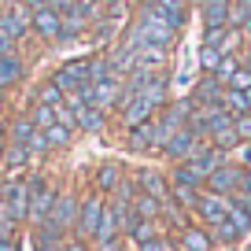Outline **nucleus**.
Here are the masks:
<instances>
[{"instance_id": "nucleus-1", "label": "nucleus", "mask_w": 251, "mask_h": 251, "mask_svg": "<svg viewBox=\"0 0 251 251\" xmlns=\"http://www.w3.org/2000/svg\"><path fill=\"white\" fill-rule=\"evenodd\" d=\"M163 100H166V81L163 78H148L144 85L126 89L122 103H118L122 122L126 126H141V122H148V118H155V111L163 107Z\"/></svg>"}, {"instance_id": "nucleus-2", "label": "nucleus", "mask_w": 251, "mask_h": 251, "mask_svg": "<svg viewBox=\"0 0 251 251\" xmlns=\"http://www.w3.org/2000/svg\"><path fill=\"white\" fill-rule=\"evenodd\" d=\"M174 33H177V30H174L155 8H144L141 19L133 23V30H129V37H126L122 45L133 48V52H141V48H163V52H166V48L174 45Z\"/></svg>"}, {"instance_id": "nucleus-3", "label": "nucleus", "mask_w": 251, "mask_h": 251, "mask_svg": "<svg viewBox=\"0 0 251 251\" xmlns=\"http://www.w3.org/2000/svg\"><path fill=\"white\" fill-rule=\"evenodd\" d=\"M103 211H107L103 192H89V196L78 203V222H74V233H78L81 240H96L100 222H103Z\"/></svg>"}, {"instance_id": "nucleus-4", "label": "nucleus", "mask_w": 251, "mask_h": 251, "mask_svg": "<svg viewBox=\"0 0 251 251\" xmlns=\"http://www.w3.org/2000/svg\"><path fill=\"white\" fill-rule=\"evenodd\" d=\"M55 85L67 93H81L85 85H93V59H74V63H63L59 71H55Z\"/></svg>"}, {"instance_id": "nucleus-5", "label": "nucleus", "mask_w": 251, "mask_h": 251, "mask_svg": "<svg viewBox=\"0 0 251 251\" xmlns=\"http://www.w3.org/2000/svg\"><path fill=\"white\" fill-rule=\"evenodd\" d=\"M207 192H218V196H233V192H244V166H236V163H222L218 170L207 177Z\"/></svg>"}, {"instance_id": "nucleus-6", "label": "nucleus", "mask_w": 251, "mask_h": 251, "mask_svg": "<svg viewBox=\"0 0 251 251\" xmlns=\"http://www.w3.org/2000/svg\"><path fill=\"white\" fill-rule=\"evenodd\" d=\"M67 107H71L74 126H81V129H89V133H100L103 129V111H96L81 93H67Z\"/></svg>"}, {"instance_id": "nucleus-7", "label": "nucleus", "mask_w": 251, "mask_h": 251, "mask_svg": "<svg viewBox=\"0 0 251 251\" xmlns=\"http://www.w3.org/2000/svg\"><path fill=\"white\" fill-rule=\"evenodd\" d=\"M196 214L203 218L207 233H211V229H218L222 222L229 218V196H218V192H200V200H196Z\"/></svg>"}, {"instance_id": "nucleus-8", "label": "nucleus", "mask_w": 251, "mask_h": 251, "mask_svg": "<svg viewBox=\"0 0 251 251\" xmlns=\"http://www.w3.org/2000/svg\"><path fill=\"white\" fill-rule=\"evenodd\" d=\"M196 148H200V133L192 129V126H181V129H174V133L163 141V155L166 159H177V163H185Z\"/></svg>"}, {"instance_id": "nucleus-9", "label": "nucleus", "mask_w": 251, "mask_h": 251, "mask_svg": "<svg viewBox=\"0 0 251 251\" xmlns=\"http://www.w3.org/2000/svg\"><path fill=\"white\" fill-rule=\"evenodd\" d=\"M4 207L11 222L30 218V181H8L4 185Z\"/></svg>"}, {"instance_id": "nucleus-10", "label": "nucleus", "mask_w": 251, "mask_h": 251, "mask_svg": "<svg viewBox=\"0 0 251 251\" xmlns=\"http://www.w3.org/2000/svg\"><path fill=\"white\" fill-rule=\"evenodd\" d=\"M33 26V11L26 8L23 0H15V4H4V11H0V30H8L11 37H23L26 30Z\"/></svg>"}, {"instance_id": "nucleus-11", "label": "nucleus", "mask_w": 251, "mask_h": 251, "mask_svg": "<svg viewBox=\"0 0 251 251\" xmlns=\"http://www.w3.org/2000/svg\"><path fill=\"white\" fill-rule=\"evenodd\" d=\"M55 192H59V188L48 185V181H30V222L33 226L48 218V211H52V203H55Z\"/></svg>"}, {"instance_id": "nucleus-12", "label": "nucleus", "mask_w": 251, "mask_h": 251, "mask_svg": "<svg viewBox=\"0 0 251 251\" xmlns=\"http://www.w3.org/2000/svg\"><path fill=\"white\" fill-rule=\"evenodd\" d=\"M185 163H188V166H192V170L200 174V177L207 181V177H211V174L218 170L222 163H226V155H222V148H214V144H200V148L192 151V155H188Z\"/></svg>"}, {"instance_id": "nucleus-13", "label": "nucleus", "mask_w": 251, "mask_h": 251, "mask_svg": "<svg viewBox=\"0 0 251 251\" xmlns=\"http://www.w3.org/2000/svg\"><path fill=\"white\" fill-rule=\"evenodd\" d=\"M163 148V133H159V126H155V118H148V122H141V126H129V148L133 151H148V148Z\"/></svg>"}, {"instance_id": "nucleus-14", "label": "nucleus", "mask_w": 251, "mask_h": 251, "mask_svg": "<svg viewBox=\"0 0 251 251\" xmlns=\"http://www.w3.org/2000/svg\"><path fill=\"white\" fill-rule=\"evenodd\" d=\"M30 30H37V37H45V41H59L63 37L59 11H55V8H37V11H33V26H30Z\"/></svg>"}, {"instance_id": "nucleus-15", "label": "nucleus", "mask_w": 251, "mask_h": 251, "mask_svg": "<svg viewBox=\"0 0 251 251\" xmlns=\"http://www.w3.org/2000/svg\"><path fill=\"white\" fill-rule=\"evenodd\" d=\"M229 8H233V0H203L200 11H203L207 30H211V26H229Z\"/></svg>"}, {"instance_id": "nucleus-16", "label": "nucleus", "mask_w": 251, "mask_h": 251, "mask_svg": "<svg viewBox=\"0 0 251 251\" xmlns=\"http://www.w3.org/2000/svg\"><path fill=\"white\" fill-rule=\"evenodd\" d=\"M151 8H155L159 15H163L166 23L174 26V30H181V26H185V19H188V8H185V0H155Z\"/></svg>"}, {"instance_id": "nucleus-17", "label": "nucleus", "mask_w": 251, "mask_h": 251, "mask_svg": "<svg viewBox=\"0 0 251 251\" xmlns=\"http://www.w3.org/2000/svg\"><path fill=\"white\" fill-rule=\"evenodd\" d=\"M122 166L118 163H103L100 170H96V177H93V185H96V192H115L118 185H122Z\"/></svg>"}, {"instance_id": "nucleus-18", "label": "nucleus", "mask_w": 251, "mask_h": 251, "mask_svg": "<svg viewBox=\"0 0 251 251\" xmlns=\"http://www.w3.org/2000/svg\"><path fill=\"white\" fill-rule=\"evenodd\" d=\"M155 236H163L159 218H133V226H129V244H144V240H155Z\"/></svg>"}, {"instance_id": "nucleus-19", "label": "nucleus", "mask_w": 251, "mask_h": 251, "mask_svg": "<svg viewBox=\"0 0 251 251\" xmlns=\"http://www.w3.org/2000/svg\"><path fill=\"white\" fill-rule=\"evenodd\" d=\"M211 244H214V236L207 229H196V226L181 229V251H211Z\"/></svg>"}, {"instance_id": "nucleus-20", "label": "nucleus", "mask_w": 251, "mask_h": 251, "mask_svg": "<svg viewBox=\"0 0 251 251\" xmlns=\"http://www.w3.org/2000/svg\"><path fill=\"white\" fill-rule=\"evenodd\" d=\"M192 96H196L200 107H218V103H222V81L218 78H203Z\"/></svg>"}, {"instance_id": "nucleus-21", "label": "nucleus", "mask_w": 251, "mask_h": 251, "mask_svg": "<svg viewBox=\"0 0 251 251\" xmlns=\"http://www.w3.org/2000/svg\"><path fill=\"white\" fill-rule=\"evenodd\" d=\"M19 78H23V59H19L15 52H4L0 55V89L15 85Z\"/></svg>"}, {"instance_id": "nucleus-22", "label": "nucleus", "mask_w": 251, "mask_h": 251, "mask_svg": "<svg viewBox=\"0 0 251 251\" xmlns=\"http://www.w3.org/2000/svg\"><path fill=\"white\" fill-rule=\"evenodd\" d=\"M129 207H133L137 218H163V200H159V196H148V192H137Z\"/></svg>"}, {"instance_id": "nucleus-23", "label": "nucleus", "mask_w": 251, "mask_h": 251, "mask_svg": "<svg viewBox=\"0 0 251 251\" xmlns=\"http://www.w3.org/2000/svg\"><path fill=\"white\" fill-rule=\"evenodd\" d=\"M137 181H141V192L166 200V181H163V174H159V170H141V174H137Z\"/></svg>"}, {"instance_id": "nucleus-24", "label": "nucleus", "mask_w": 251, "mask_h": 251, "mask_svg": "<svg viewBox=\"0 0 251 251\" xmlns=\"http://www.w3.org/2000/svg\"><path fill=\"white\" fill-rule=\"evenodd\" d=\"M71 133H74V126H63V122L48 126V129H45V141H48V151H52V148H67V144H71Z\"/></svg>"}, {"instance_id": "nucleus-25", "label": "nucleus", "mask_w": 251, "mask_h": 251, "mask_svg": "<svg viewBox=\"0 0 251 251\" xmlns=\"http://www.w3.org/2000/svg\"><path fill=\"white\" fill-rule=\"evenodd\" d=\"M174 185H185V188H200V185H207V181L200 177V174L192 170L188 163H181L177 170H174Z\"/></svg>"}, {"instance_id": "nucleus-26", "label": "nucleus", "mask_w": 251, "mask_h": 251, "mask_svg": "<svg viewBox=\"0 0 251 251\" xmlns=\"http://www.w3.org/2000/svg\"><path fill=\"white\" fill-rule=\"evenodd\" d=\"M30 118H33V126H37V129H48V126H55V107L37 103V107L30 111Z\"/></svg>"}, {"instance_id": "nucleus-27", "label": "nucleus", "mask_w": 251, "mask_h": 251, "mask_svg": "<svg viewBox=\"0 0 251 251\" xmlns=\"http://www.w3.org/2000/svg\"><path fill=\"white\" fill-rule=\"evenodd\" d=\"M229 23H236V26H248L251 23V0H233V8H229Z\"/></svg>"}, {"instance_id": "nucleus-28", "label": "nucleus", "mask_w": 251, "mask_h": 251, "mask_svg": "<svg viewBox=\"0 0 251 251\" xmlns=\"http://www.w3.org/2000/svg\"><path fill=\"white\" fill-rule=\"evenodd\" d=\"M233 163L244 166V170H251V141H236L233 144Z\"/></svg>"}, {"instance_id": "nucleus-29", "label": "nucleus", "mask_w": 251, "mask_h": 251, "mask_svg": "<svg viewBox=\"0 0 251 251\" xmlns=\"http://www.w3.org/2000/svg\"><path fill=\"white\" fill-rule=\"evenodd\" d=\"M236 67H240V63H236L233 59V55H222V59H218V67H214V78H218V81H229V78H233V71H236Z\"/></svg>"}, {"instance_id": "nucleus-30", "label": "nucleus", "mask_w": 251, "mask_h": 251, "mask_svg": "<svg viewBox=\"0 0 251 251\" xmlns=\"http://www.w3.org/2000/svg\"><path fill=\"white\" fill-rule=\"evenodd\" d=\"M126 236H100V240L93 244V251H126Z\"/></svg>"}, {"instance_id": "nucleus-31", "label": "nucleus", "mask_w": 251, "mask_h": 251, "mask_svg": "<svg viewBox=\"0 0 251 251\" xmlns=\"http://www.w3.org/2000/svg\"><path fill=\"white\" fill-rule=\"evenodd\" d=\"M37 103H48V107H55V103H63V89L55 85V81H48L45 89H41V100Z\"/></svg>"}, {"instance_id": "nucleus-32", "label": "nucleus", "mask_w": 251, "mask_h": 251, "mask_svg": "<svg viewBox=\"0 0 251 251\" xmlns=\"http://www.w3.org/2000/svg\"><path fill=\"white\" fill-rule=\"evenodd\" d=\"M226 85H229V89H240V93H244V89H251V71H248V67H236L233 78H229Z\"/></svg>"}, {"instance_id": "nucleus-33", "label": "nucleus", "mask_w": 251, "mask_h": 251, "mask_svg": "<svg viewBox=\"0 0 251 251\" xmlns=\"http://www.w3.org/2000/svg\"><path fill=\"white\" fill-rule=\"evenodd\" d=\"M233 126L240 141H251V115H233Z\"/></svg>"}, {"instance_id": "nucleus-34", "label": "nucleus", "mask_w": 251, "mask_h": 251, "mask_svg": "<svg viewBox=\"0 0 251 251\" xmlns=\"http://www.w3.org/2000/svg\"><path fill=\"white\" fill-rule=\"evenodd\" d=\"M137 251H174V248H170V240H166V236H155V240L137 244Z\"/></svg>"}, {"instance_id": "nucleus-35", "label": "nucleus", "mask_w": 251, "mask_h": 251, "mask_svg": "<svg viewBox=\"0 0 251 251\" xmlns=\"http://www.w3.org/2000/svg\"><path fill=\"white\" fill-rule=\"evenodd\" d=\"M63 251H93V248H89V240L74 236V240H63Z\"/></svg>"}, {"instance_id": "nucleus-36", "label": "nucleus", "mask_w": 251, "mask_h": 251, "mask_svg": "<svg viewBox=\"0 0 251 251\" xmlns=\"http://www.w3.org/2000/svg\"><path fill=\"white\" fill-rule=\"evenodd\" d=\"M4 52H15V37H11L8 30H0V55Z\"/></svg>"}, {"instance_id": "nucleus-37", "label": "nucleus", "mask_w": 251, "mask_h": 251, "mask_svg": "<svg viewBox=\"0 0 251 251\" xmlns=\"http://www.w3.org/2000/svg\"><path fill=\"white\" fill-rule=\"evenodd\" d=\"M37 251H63V240H37Z\"/></svg>"}, {"instance_id": "nucleus-38", "label": "nucleus", "mask_w": 251, "mask_h": 251, "mask_svg": "<svg viewBox=\"0 0 251 251\" xmlns=\"http://www.w3.org/2000/svg\"><path fill=\"white\" fill-rule=\"evenodd\" d=\"M23 4H26L30 11H37V8H48V0H23Z\"/></svg>"}, {"instance_id": "nucleus-39", "label": "nucleus", "mask_w": 251, "mask_h": 251, "mask_svg": "<svg viewBox=\"0 0 251 251\" xmlns=\"http://www.w3.org/2000/svg\"><path fill=\"white\" fill-rule=\"evenodd\" d=\"M0 166H4V141H0Z\"/></svg>"}, {"instance_id": "nucleus-40", "label": "nucleus", "mask_w": 251, "mask_h": 251, "mask_svg": "<svg viewBox=\"0 0 251 251\" xmlns=\"http://www.w3.org/2000/svg\"><path fill=\"white\" fill-rule=\"evenodd\" d=\"M244 67H248V71H251V52H248V63H244Z\"/></svg>"}, {"instance_id": "nucleus-41", "label": "nucleus", "mask_w": 251, "mask_h": 251, "mask_svg": "<svg viewBox=\"0 0 251 251\" xmlns=\"http://www.w3.org/2000/svg\"><path fill=\"white\" fill-rule=\"evenodd\" d=\"M0 137H4V122H0Z\"/></svg>"}, {"instance_id": "nucleus-42", "label": "nucleus", "mask_w": 251, "mask_h": 251, "mask_svg": "<svg viewBox=\"0 0 251 251\" xmlns=\"http://www.w3.org/2000/svg\"><path fill=\"white\" fill-rule=\"evenodd\" d=\"M248 30H251V23H248Z\"/></svg>"}]
</instances>
